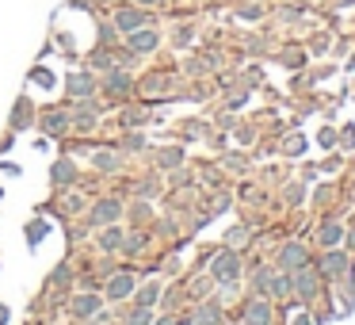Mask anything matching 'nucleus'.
I'll use <instances>...</instances> for the list:
<instances>
[{
    "instance_id": "1",
    "label": "nucleus",
    "mask_w": 355,
    "mask_h": 325,
    "mask_svg": "<svg viewBox=\"0 0 355 325\" xmlns=\"http://www.w3.org/2000/svg\"><path fill=\"white\" fill-rule=\"evenodd\" d=\"M119 215H123V203L119 199H100L92 210H88V222L92 226H111Z\"/></svg>"
},
{
    "instance_id": "2",
    "label": "nucleus",
    "mask_w": 355,
    "mask_h": 325,
    "mask_svg": "<svg viewBox=\"0 0 355 325\" xmlns=\"http://www.w3.org/2000/svg\"><path fill=\"white\" fill-rule=\"evenodd\" d=\"M100 306H103V299L96 291H80L77 299L69 302L73 317H80V322H85V317H96V314H100Z\"/></svg>"
},
{
    "instance_id": "3",
    "label": "nucleus",
    "mask_w": 355,
    "mask_h": 325,
    "mask_svg": "<svg viewBox=\"0 0 355 325\" xmlns=\"http://www.w3.org/2000/svg\"><path fill=\"white\" fill-rule=\"evenodd\" d=\"M65 92H69L73 100H88V96L96 92V81L88 77V73H69V77H65Z\"/></svg>"
},
{
    "instance_id": "4",
    "label": "nucleus",
    "mask_w": 355,
    "mask_h": 325,
    "mask_svg": "<svg viewBox=\"0 0 355 325\" xmlns=\"http://www.w3.org/2000/svg\"><path fill=\"white\" fill-rule=\"evenodd\" d=\"M149 19H146V12H138V8H119L115 12V27L123 35H130V31H138V27H146Z\"/></svg>"
},
{
    "instance_id": "5",
    "label": "nucleus",
    "mask_w": 355,
    "mask_h": 325,
    "mask_svg": "<svg viewBox=\"0 0 355 325\" xmlns=\"http://www.w3.org/2000/svg\"><path fill=\"white\" fill-rule=\"evenodd\" d=\"M126 47H130L134 54H149V50H157V31H149V27H138V31L126 35Z\"/></svg>"
},
{
    "instance_id": "6",
    "label": "nucleus",
    "mask_w": 355,
    "mask_h": 325,
    "mask_svg": "<svg viewBox=\"0 0 355 325\" xmlns=\"http://www.w3.org/2000/svg\"><path fill=\"white\" fill-rule=\"evenodd\" d=\"M69 123L77 126V131H92L96 123H100V103H80L77 108V115H69Z\"/></svg>"
},
{
    "instance_id": "7",
    "label": "nucleus",
    "mask_w": 355,
    "mask_h": 325,
    "mask_svg": "<svg viewBox=\"0 0 355 325\" xmlns=\"http://www.w3.org/2000/svg\"><path fill=\"white\" fill-rule=\"evenodd\" d=\"M126 294H134V276H130V272H119V276L107 283V299L111 302H123Z\"/></svg>"
},
{
    "instance_id": "8",
    "label": "nucleus",
    "mask_w": 355,
    "mask_h": 325,
    "mask_svg": "<svg viewBox=\"0 0 355 325\" xmlns=\"http://www.w3.org/2000/svg\"><path fill=\"white\" fill-rule=\"evenodd\" d=\"M42 131H46V134H54V138H58V134H65V131H69V111H46V115H42Z\"/></svg>"
},
{
    "instance_id": "9",
    "label": "nucleus",
    "mask_w": 355,
    "mask_h": 325,
    "mask_svg": "<svg viewBox=\"0 0 355 325\" xmlns=\"http://www.w3.org/2000/svg\"><path fill=\"white\" fill-rule=\"evenodd\" d=\"M50 180H54L58 188H65V184H73L77 180V165L69 161V157H62V161L54 165V172H50Z\"/></svg>"
},
{
    "instance_id": "10",
    "label": "nucleus",
    "mask_w": 355,
    "mask_h": 325,
    "mask_svg": "<svg viewBox=\"0 0 355 325\" xmlns=\"http://www.w3.org/2000/svg\"><path fill=\"white\" fill-rule=\"evenodd\" d=\"M103 88H107L111 96H123V92H130V77H126L123 69H107V77H103Z\"/></svg>"
},
{
    "instance_id": "11",
    "label": "nucleus",
    "mask_w": 355,
    "mask_h": 325,
    "mask_svg": "<svg viewBox=\"0 0 355 325\" xmlns=\"http://www.w3.org/2000/svg\"><path fill=\"white\" fill-rule=\"evenodd\" d=\"M92 169L119 172V169H123V157H119V153H92Z\"/></svg>"
},
{
    "instance_id": "12",
    "label": "nucleus",
    "mask_w": 355,
    "mask_h": 325,
    "mask_svg": "<svg viewBox=\"0 0 355 325\" xmlns=\"http://www.w3.org/2000/svg\"><path fill=\"white\" fill-rule=\"evenodd\" d=\"M100 249H103V253H115V249H123V230H119V226H107V230L100 233Z\"/></svg>"
},
{
    "instance_id": "13",
    "label": "nucleus",
    "mask_w": 355,
    "mask_h": 325,
    "mask_svg": "<svg viewBox=\"0 0 355 325\" xmlns=\"http://www.w3.org/2000/svg\"><path fill=\"white\" fill-rule=\"evenodd\" d=\"M214 276H218V279L237 276V256H233V253H222V256H218V260H214Z\"/></svg>"
},
{
    "instance_id": "14",
    "label": "nucleus",
    "mask_w": 355,
    "mask_h": 325,
    "mask_svg": "<svg viewBox=\"0 0 355 325\" xmlns=\"http://www.w3.org/2000/svg\"><path fill=\"white\" fill-rule=\"evenodd\" d=\"M283 268H294V272L306 268V253H302L298 245H286L283 249Z\"/></svg>"
},
{
    "instance_id": "15",
    "label": "nucleus",
    "mask_w": 355,
    "mask_h": 325,
    "mask_svg": "<svg viewBox=\"0 0 355 325\" xmlns=\"http://www.w3.org/2000/svg\"><path fill=\"white\" fill-rule=\"evenodd\" d=\"M123 325H153V310H149V306H134L130 314L123 317Z\"/></svg>"
},
{
    "instance_id": "16",
    "label": "nucleus",
    "mask_w": 355,
    "mask_h": 325,
    "mask_svg": "<svg viewBox=\"0 0 355 325\" xmlns=\"http://www.w3.org/2000/svg\"><path fill=\"white\" fill-rule=\"evenodd\" d=\"M245 317H248V325H268V306H263V302H252V306L245 310Z\"/></svg>"
},
{
    "instance_id": "17",
    "label": "nucleus",
    "mask_w": 355,
    "mask_h": 325,
    "mask_svg": "<svg viewBox=\"0 0 355 325\" xmlns=\"http://www.w3.org/2000/svg\"><path fill=\"white\" fill-rule=\"evenodd\" d=\"M157 299H161V283H146L138 291V306H153Z\"/></svg>"
},
{
    "instance_id": "18",
    "label": "nucleus",
    "mask_w": 355,
    "mask_h": 325,
    "mask_svg": "<svg viewBox=\"0 0 355 325\" xmlns=\"http://www.w3.org/2000/svg\"><path fill=\"white\" fill-rule=\"evenodd\" d=\"M218 322V310L214 306H207V310H199V314H195V325H214Z\"/></svg>"
},
{
    "instance_id": "19",
    "label": "nucleus",
    "mask_w": 355,
    "mask_h": 325,
    "mask_svg": "<svg viewBox=\"0 0 355 325\" xmlns=\"http://www.w3.org/2000/svg\"><path fill=\"white\" fill-rule=\"evenodd\" d=\"M88 65H92V69H111V58L107 54H92V58H88Z\"/></svg>"
},
{
    "instance_id": "20",
    "label": "nucleus",
    "mask_w": 355,
    "mask_h": 325,
    "mask_svg": "<svg viewBox=\"0 0 355 325\" xmlns=\"http://www.w3.org/2000/svg\"><path fill=\"white\" fill-rule=\"evenodd\" d=\"M176 161H180V153H176V149H168V153H161V165H164V169H172Z\"/></svg>"
},
{
    "instance_id": "21",
    "label": "nucleus",
    "mask_w": 355,
    "mask_h": 325,
    "mask_svg": "<svg viewBox=\"0 0 355 325\" xmlns=\"http://www.w3.org/2000/svg\"><path fill=\"white\" fill-rule=\"evenodd\" d=\"M62 207H65V210H80V195H65Z\"/></svg>"
},
{
    "instance_id": "22",
    "label": "nucleus",
    "mask_w": 355,
    "mask_h": 325,
    "mask_svg": "<svg viewBox=\"0 0 355 325\" xmlns=\"http://www.w3.org/2000/svg\"><path fill=\"white\" fill-rule=\"evenodd\" d=\"M126 146H130V149H141V146H146V138H141V134H130V138H126Z\"/></svg>"
},
{
    "instance_id": "23",
    "label": "nucleus",
    "mask_w": 355,
    "mask_h": 325,
    "mask_svg": "<svg viewBox=\"0 0 355 325\" xmlns=\"http://www.w3.org/2000/svg\"><path fill=\"white\" fill-rule=\"evenodd\" d=\"M153 325H176V317H161V322H153Z\"/></svg>"
},
{
    "instance_id": "24",
    "label": "nucleus",
    "mask_w": 355,
    "mask_h": 325,
    "mask_svg": "<svg viewBox=\"0 0 355 325\" xmlns=\"http://www.w3.org/2000/svg\"><path fill=\"white\" fill-rule=\"evenodd\" d=\"M0 322H8V310H4V306H0Z\"/></svg>"
},
{
    "instance_id": "25",
    "label": "nucleus",
    "mask_w": 355,
    "mask_h": 325,
    "mask_svg": "<svg viewBox=\"0 0 355 325\" xmlns=\"http://www.w3.org/2000/svg\"><path fill=\"white\" fill-rule=\"evenodd\" d=\"M85 325H100V322H96V317H85Z\"/></svg>"
},
{
    "instance_id": "26",
    "label": "nucleus",
    "mask_w": 355,
    "mask_h": 325,
    "mask_svg": "<svg viewBox=\"0 0 355 325\" xmlns=\"http://www.w3.org/2000/svg\"><path fill=\"white\" fill-rule=\"evenodd\" d=\"M138 4H157V0H138Z\"/></svg>"
}]
</instances>
